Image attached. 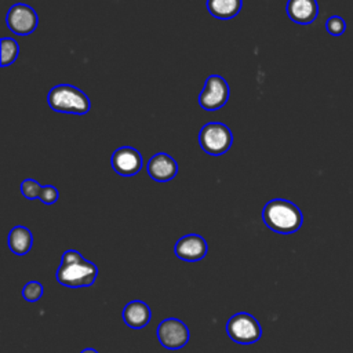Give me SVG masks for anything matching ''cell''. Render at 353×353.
Segmentation results:
<instances>
[{"mask_svg": "<svg viewBox=\"0 0 353 353\" xmlns=\"http://www.w3.org/2000/svg\"><path fill=\"white\" fill-rule=\"evenodd\" d=\"M98 268L87 261L76 250H68L62 255L61 265L57 270V281L69 288L90 287L95 283Z\"/></svg>", "mask_w": 353, "mask_h": 353, "instance_id": "cell-1", "label": "cell"}, {"mask_svg": "<svg viewBox=\"0 0 353 353\" xmlns=\"http://www.w3.org/2000/svg\"><path fill=\"white\" fill-rule=\"evenodd\" d=\"M262 221L276 233L291 234L302 226L303 216L301 210L292 201L273 199L265 204L262 210Z\"/></svg>", "mask_w": 353, "mask_h": 353, "instance_id": "cell-2", "label": "cell"}, {"mask_svg": "<svg viewBox=\"0 0 353 353\" xmlns=\"http://www.w3.org/2000/svg\"><path fill=\"white\" fill-rule=\"evenodd\" d=\"M52 110L69 114H85L91 109L90 98L77 87L70 84H58L47 95Z\"/></svg>", "mask_w": 353, "mask_h": 353, "instance_id": "cell-3", "label": "cell"}, {"mask_svg": "<svg viewBox=\"0 0 353 353\" xmlns=\"http://www.w3.org/2000/svg\"><path fill=\"white\" fill-rule=\"evenodd\" d=\"M226 332L229 338L240 345H251L262 336L259 321L250 313L240 312L233 314L226 323Z\"/></svg>", "mask_w": 353, "mask_h": 353, "instance_id": "cell-4", "label": "cell"}, {"mask_svg": "<svg viewBox=\"0 0 353 353\" xmlns=\"http://www.w3.org/2000/svg\"><path fill=\"white\" fill-rule=\"evenodd\" d=\"M232 142V131L223 123H207L199 132V143L201 149L212 156L226 153L230 149Z\"/></svg>", "mask_w": 353, "mask_h": 353, "instance_id": "cell-5", "label": "cell"}, {"mask_svg": "<svg viewBox=\"0 0 353 353\" xmlns=\"http://www.w3.org/2000/svg\"><path fill=\"white\" fill-rule=\"evenodd\" d=\"M229 99V85L226 80L218 74H211L204 83V88L199 95V103L204 110H218Z\"/></svg>", "mask_w": 353, "mask_h": 353, "instance_id": "cell-6", "label": "cell"}, {"mask_svg": "<svg viewBox=\"0 0 353 353\" xmlns=\"http://www.w3.org/2000/svg\"><path fill=\"white\" fill-rule=\"evenodd\" d=\"M189 328L179 319L170 317L163 320L157 327V339L165 349L176 350L189 342Z\"/></svg>", "mask_w": 353, "mask_h": 353, "instance_id": "cell-7", "label": "cell"}, {"mask_svg": "<svg viewBox=\"0 0 353 353\" xmlns=\"http://www.w3.org/2000/svg\"><path fill=\"white\" fill-rule=\"evenodd\" d=\"M6 22L11 32L19 36H26L36 30L39 23V17L30 6L23 3H17L10 7L6 17Z\"/></svg>", "mask_w": 353, "mask_h": 353, "instance_id": "cell-8", "label": "cell"}, {"mask_svg": "<svg viewBox=\"0 0 353 353\" xmlns=\"http://www.w3.org/2000/svg\"><path fill=\"white\" fill-rule=\"evenodd\" d=\"M110 163L119 175L132 176L141 171L142 156L131 146H121L113 152Z\"/></svg>", "mask_w": 353, "mask_h": 353, "instance_id": "cell-9", "label": "cell"}, {"mask_svg": "<svg viewBox=\"0 0 353 353\" xmlns=\"http://www.w3.org/2000/svg\"><path fill=\"white\" fill-rule=\"evenodd\" d=\"M208 247L204 237L200 234H185L182 236L174 247L175 255L186 262H197L201 261L207 255Z\"/></svg>", "mask_w": 353, "mask_h": 353, "instance_id": "cell-10", "label": "cell"}, {"mask_svg": "<svg viewBox=\"0 0 353 353\" xmlns=\"http://www.w3.org/2000/svg\"><path fill=\"white\" fill-rule=\"evenodd\" d=\"M178 172L176 161L167 153H157L148 161V174L156 182H168Z\"/></svg>", "mask_w": 353, "mask_h": 353, "instance_id": "cell-11", "label": "cell"}, {"mask_svg": "<svg viewBox=\"0 0 353 353\" xmlns=\"http://www.w3.org/2000/svg\"><path fill=\"white\" fill-rule=\"evenodd\" d=\"M285 10L291 21L307 25L317 18L319 4L316 0H288Z\"/></svg>", "mask_w": 353, "mask_h": 353, "instance_id": "cell-12", "label": "cell"}, {"mask_svg": "<svg viewBox=\"0 0 353 353\" xmlns=\"http://www.w3.org/2000/svg\"><path fill=\"white\" fill-rule=\"evenodd\" d=\"M152 313L149 306L143 301H131L123 309V320L124 323L134 330H141L146 327L150 321Z\"/></svg>", "mask_w": 353, "mask_h": 353, "instance_id": "cell-13", "label": "cell"}, {"mask_svg": "<svg viewBox=\"0 0 353 353\" xmlns=\"http://www.w3.org/2000/svg\"><path fill=\"white\" fill-rule=\"evenodd\" d=\"M8 248L17 255H26L33 244V236L30 230L22 225L14 226L8 233Z\"/></svg>", "mask_w": 353, "mask_h": 353, "instance_id": "cell-14", "label": "cell"}, {"mask_svg": "<svg viewBox=\"0 0 353 353\" xmlns=\"http://www.w3.org/2000/svg\"><path fill=\"white\" fill-rule=\"evenodd\" d=\"M241 0H207V10L218 19H232L241 10Z\"/></svg>", "mask_w": 353, "mask_h": 353, "instance_id": "cell-15", "label": "cell"}, {"mask_svg": "<svg viewBox=\"0 0 353 353\" xmlns=\"http://www.w3.org/2000/svg\"><path fill=\"white\" fill-rule=\"evenodd\" d=\"M0 46H1V62H0V65L4 68V66H8V65L14 63L18 54H19L18 43L11 37H3L1 41H0Z\"/></svg>", "mask_w": 353, "mask_h": 353, "instance_id": "cell-16", "label": "cell"}, {"mask_svg": "<svg viewBox=\"0 0 353 353\" xmlns=\"http://www.w3.org/2000/svg\"><path fill=\"white\" fill-rule=\"evenodd\" d=\"M43 295V285L39 281H29L22 288V296L28 302H37Z\"/></svg>", "mask_w": 353, "mask_h": 353, "instance_id": "cell-17", "label": "cell"}, {"mask_svg": "<svg viewBox=\"0 0 353 353\" xmlns=\"http://www.w3.org/2000/svg\"><path fill=\"white\" fill-rule=\"evenodd\" d=\"M41 188L43 186L36 179H32V178H28V179L22 181V183H21V192L29 200L39 199Z\"/></svg>", "mask_w": 353, "mask_h": 353, "instance_id": "cell-18", "label": "cell"}, {"mask_svg": "<svg viewBox=\"0 0 353 353\" xmlns=\"http://www.w3.org/2000/svg\"><path fill=\"white\" fill-rule=\"evenodd\" d=\"M325 29L332 36H341L343 34V32L346 30V22L342 17L338 15H332L327 19L325 22Z\"/></svg>", "mask_w": 353, "mask_h": 353, "instance_id": "cell-19", "label": "cell"}, {"mask_svg": "<svg viewBox=\"0 0 353 353\" xmlns=\"http://www.w3.org/2000/svg\"><path fill=\"white\" fill-rule=\"evenodd\" d=\"M59 197V193H58V189L55 186H51V185H44L41 188V192H40V196H39V200L47 205L50 204H54Z\"/></svg>", "mask_w": 353, "mask_h": 353, "instance_id": "cell-20", "label": "cell"}, {"mask_svg": "<svg viewBox=\"0 0 353 353\" xmlns=\"http://www.w3.org/2000/svg\"><path fill=\"white\" fill-rule=\"evenodd\" d=\"M80 353H99V352L95 350V349H92V347H85V349H83Z\"/></svg>", "mask_w": 353, "mask_h": 353, "instance_id": "cell-21", "label": "cell"}]
</instances>
